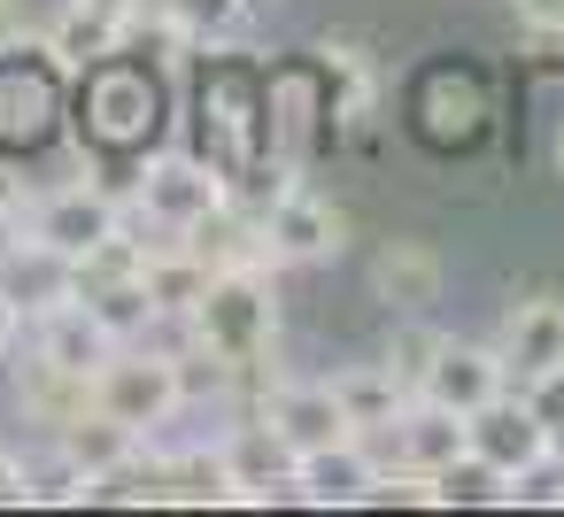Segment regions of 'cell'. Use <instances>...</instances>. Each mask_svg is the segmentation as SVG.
<instances>
[{
  "mask_svg": "<svg viewBox=\"0 0 564 517\" xmlns=\"http://www.w3.org/2000/svg\"><path fill=\"white\" fill-rule=\"evenodd\" d=\"M279 271L271 263H232V271H209L202 301L186 309V340L217 348L225 363H240V378H256L271 355H279Z\"/></svg>",
  "mask_w": 564,
  "mask_h": 517,
  "instance_id": "cell-1",
  "label": "cell"
},
{
  "mask_svg": "<svg viewBox=\"0 0 564 517\" xmlns=\"http://www.w3.org/2000/svg\"><path fill=\"white\" fill-rule=\"evenodd\" d=\"M0 232H32V240H47V248H63L70 263L94 248V240H109V232H124V201L109 194V186H9V201H0Z\"/></svg>",
  "mask_w": 564,
  "mask_h": 517,
  "instance_id": "cell-2",
  "label": "cell"
},
{
  "mask_svg": "<svg viewBox=\"0 0 564 517\" xmlns=\"http://www.w3.org/2000/svg\"><path fill=\"white\" fill-rule=\"evenodd\" d=\"M94 409L101 417H117V425H132L140 440H155L178 409H186V394H178V363H171V348H148V340H124L101 371H94Z\"/></svg>",
  "mask_w": 564,
  "mask_h": 517,
  "instance_id": "cell-3",
  "label": "cell"
},
{
  "mask_svg": "<svg viewBox=\"0 0 564 517\" xmlns=\"http://www.w3.org/2000/svg\"><path fill=\"white\" fill-rule=\"evenodd\" d=\"M232 201V178L209 163V155H148L140 163V186H132V209L163 232V240H186L209 209H225Z\"/></svg>",
  "mask_w": 564,
  "mask_h": 517,
  "instance_id": "cell-4",
  "label": "cell"
},
{
  "mask_svg": "<svg viewBox=\"0 0 564 517\" xmlns=\"http://www.w3.org/2000/svg\"><path fill=\"white\" fill-rule=\"evenodd\" d=\"M78 78H86V140L109 147V155H140L148 132H155V117H163L155 78L148 70H124L117 55L94 63V70H78Z\"/></svg>",
  "mask_w": 564,
  "mask_h": 517,
  "instance_id": "cell-5",
  "label": "cell"
},
{
  "mask_svg": "<svg viewBox=\"0 0 564 517\" xmlns=\"http://www.w3.org/2000/svg\"><path fill=\"white\" fill-rule=\"evenodd\" d=\"M263 248H271V263L279 271H302V263H333L340 248H348V217L325 201V194H310L302 178H286L263 209Z\"/></svg>",
  "mask_w": 564,
  "mask_h": 517,
  "instance_id": "cell-6",
  "label": "cell"
},
{
  "mask_svg": "<svg viewBox=\"0 0 564 517\" xmlns=\"http://www.w3.org/2000/svg\"><path fill=\"white\" fill-rule=\"evenodd\" d=\"M63 63L47 40H17L9 55H0V140H47V117H55V94H63Z\"/></svg>",
  "mask_w": 564,
  "mask_h": 517,
  "instance_id": "cell-7",
  "label": "cell"
},
{
  "mask_svg": "<svg viewBox=\"0 0 564 517\" xmlns=\"http://www.w3.org/2000/svg\"><path fill=\"white\" fill-rule=\"evenodd\" d=\"M256 417L294 448V463H302V455H325V448H340V440H356V425H348L333 378H279V386L256 402Z\"/></svg>",
  "mask_w": 564,
  "mask_h": 517,
  "instance_id": "cell-8",
  "label": "cell"
},
{
  "mask_svg": "<svg viewBox=\"0 0 564 517\" xmlns=\"http://www.w3.org/2000/svg\"><path fill=\"white\" fill-rule=\"evenodd\" d=\"M148 9H155V0H63L55 24H47V47H55V63L78 78V70H94V63H109V55L148 24Z\"/></svg>",
  "mask_w": 564,
  "mask_h": 517,
  "instance_id": "cell-9",
  "label": "cell"
},
{
  "mask_svg": "<svg viewBox=\"0 0 564 517\" xmlns=\"http://www.w3.org/2000/svg\"><path fill=\"white\" fill-rule=\"evenodd\" d=\"M549 440H556V432H549V417L525 402V386H502V394H487V402L464 417V448H471V455H487L502 479H510V471H525Z\"/></svg>",
  "mask_w": 564,
  "mask_h": 517,
  "instance_id": "cell-10",
  "label": "cell"
},
{
  "mask_svg": "<svg viewBox=\"0 0 564 517\" xmlns=\"http://www.w3.org/2000/svg\"><path fill=\"white\" fill-rule=\"evenodd\" d=\"M0 301H17L24 324H32V317L78 301V263L63 248L32 240V232H0Z\"/></svg>",
  "mask_w": 564,
  "mask_h": 517,
  "instance_id": "cell-11",
  "label": "cell"
},
{
  "mask_svg": "<svg viewBox=\"0 0 564 517\" xmlns=\"http://www.w3.org/2000/svg\"><path fill=\"white\" fill-rule=\"evenodd\" d=\"M510 386H533L549 371H564V301L556 294H533V301H510L502 317V340H495Z\"/></svg>",
  "mask_w": 564,
  "mask_h": 517,
  "instance_id": "cell-12",
  "label": "cell"
},
{
  "mask_svg": "<svg viewBox=\"0 0 564 517\" xmlns=\"http://www.w3.org/2000/svg\"><path fill=\"white\" fill-rule=\"evenodd\" d=\"M510 386V371H502V355H495V340H448L441 332V348H433V371H425V402H448V409H479L487 394H502Z\"/></svg>",
  "mask_w": 564,
  "mask_h": 517,
  "instance_id": "cell-13",
  "label": "cell"
},
{
  "mask_svg": "<svg viewBox=\"0 0 564 517\" xmlns=\"http://www.w3.org/2000/svg\"><path fill=\"white\" fill-rule=\"evenodd\" d=\"M32 355L55 363V371H70V378H94V371L117 355V340H109V324H101L86 301H63V309L32 317Z\"/></svg>",
  "mask_w": 564,
  "mask_h": 517,
  "instance_id": "cell-14",
  "label": "cell"
},
{
  "mask_svg": "<svg viewBox=\"0 0 564 517\" xmlns=\"http://www.w3.org/2000/svg\"><path fill=\"white\" fill-rule=\"evenodd\" d=\"M371 471H379L371 440H340V448H325V455H302V463H294V502H317V509H364Z\"/></svg>",
  "mask_w": 564,
  "mask_h": 517,
  "instance_id": "cell-15",
  "label": "cell"
},
{
  "mask_svg": "<svg viewBox=\"0 0 564 517\" xmlns=\"http://www.w3.org/2000/svg\"><path fill=\"white\" fill-rule=\"evenodd\" d=\"M371 294L394 309V317H425L441 301V255L425 240H387L371 255Z\"/></svg>",
  "mask_w": 564,
  "mask_h": 517,
  "instance_id": "cell-16",
  "label": "cell"
},
{
  "mask_svg": "<svg viewBox=\"0 0 564 517\" xmlns=\"http://www.w3.org/2000/svg\"><path fill=\"white\" fill-rule=\"evenodd\" d=\"M387 455L410 463V471H441V463H456V455H464V409L410 394V409H402L394 432H387Z\"/></svg>",
  "mask_w": 564,
  "mask_h": 517,
  "instance_id": "cell-17",
  "label": "cell"
},
{
  "mask_svg": "<svg viewBox=\"0 0 564 517\" xmlns=\"http://www.w3.org/2000/svg\"><path fill=\"white\" fill-rule=\"evenodd\" d=\"M225 463H232V479H240V502L294 494V448H286L263 417H248V425L225 432Z\"/></svg>",
  "mask_w": 564,
  "mask_h": 517,
  "instance_id": "cell-18",
  "label": "cell"
},
{
  "mask_svg": "<svg viewBox=\"0 0 564 517\" xmlns=\"http://www.w3.org/2000/svg\"><path fill=\"white\" fill-rule=\"evenodd\" d=\"M333 394H340V409H348L356 440H387V432H394V417L410 409V394L394 386V371H387V363H348V371H333Z\"/></svg>",
  "mask_w": 564,
  "mask_h": 517,
  "instance_id": "cell-19",
  "label": "cell"
},
{
  "mask_svg": "<svg viewBox=\"0 0 564 517\" xmlns=\"http://www.w3.org/2000/svg\"><path fill=\"white\" fill-rule=\"evenodd\" d=\"M140 286H148V301L163 309V324H186V309H194L202 286H209V263H202L186 240H155L148 263H140Z\"/></svg>",
  "mask_w": 564,
  "mask_h": 517,
  "instance_id": "cell-20",
  "label": "cell"
},
{
  "mask_svg": "<svg viewBox=\"0 0 564 517\" xmlns=\"http://www.w3.org/2000/svg\"><path fill=\"white\" fill-rule=\"evenodd\" d=\"M240 502V479L225 463V440L217 448H171V509H232Z\"/></svg>",
  "mask_w": 564,
  "mask_h": 517,
  "instance_id": "cell-21",
  "label": "cell"
},
{
  "mask_svg": "<svg viewBox=\"0 0 564 517\" xmlns=\"http://www.w3.org/2000/svg\"><path fill=\"white\" fill-rule=\"evenodd\" d=\"M155 24L178 47H225L248 32V0H155Z\"/></svg>",
  "mask_w": 564,
  "mask_h": 517,
  "instance_id": "cell-22",
  "label": "cell"
},
{
  "mask_svg": "<svg viewBox=\"0 0 564 517\" xmlns=\"http://www.w3.org/2000/svg\"><path fill=\"white\" fill-rule=\"evenodd\" d=\"M17 394H24V409H32L40 425H70L78 409H94V378H70V371H55V363H40V355L17 363Z\"/></svg>",
  "mask_w": 564,
  "mask_h": 517,
  "instance_id": "cell-23",
  "label": "cell"
},
{
  "mask_svg": "<svg viewBox=\"0 0 564 517\" xmlns=\"http://www.w3.org/2000/svg\"><path fill=\"white\" fill-rule=\"evenodd\" d=\"M55 448H63L86 479H101L117 455H132V448H140V432H132V425H117V417H101V409H78L70 425H55Z\"/></svg>",
  "mask_w": 564,
  "mask_h": 517,
  "instance_id": "cell-24",
  "label": "cell"
},
{
  "mask_svg": "<svg viewBox=\"0 0 564 517\" xmlns=\"http://www.w3.org/2000/svg\"><path fill=\"white\" fill-rule=\"evenodd\" d=\"M433 502H441V509H502V502H510V479H502L487 455L464 448L456 463L433 471Z\"/></svg>",
  "mask_w": 564,
  "mask_h": 517,
  "instance_id": "cell-25",
  "label": "cell"
},
{
  "mask_svg": "<svg viewBox=\"0 0 564 517\" xmlns=\"http://www.w3.org/2000/svg\"><path fill=\"white\" fill-rule=\"evenodd\" d=\"M86 309L109 324V340L124 348V340H148L155 324H163V309L148 301V286L140 278H124V286H101V294H86Z\"/></svg>",
  "mask_w": 564,
  "mask_h": 517,
  "instance_id": "cell-26",
  "label": "cell"
},
{
  "mask_svg": "<svg viewBox=\"0 0 564 517\" xmlns=\"http://www.w3.org/2000/svg\"><path fill=\"white\" fill-rule=\"evenodd\" d=\"M171 363H178V394H186V409H194V402H225L232 386H248V378H240V363H225V355H217V348H202V340L171 348Z\"/></svg>",
  "mask_w": 564,
  "mask_h": 517,
  "instance_id": "cell-27",
  "label": "cell"
},
{
  "mask_svg": "<svg viewBox=\"0 0 564 517\" xmlns=\"http://www.w3.org/2000/svg\"><path fill=\"white\" fill-rule=\"evenodd\" d=\"M433 348H441V332L425 324V317H402L394 332H387V371H394V386L402 394H425V371H433Z\"/></svg>",
  "mask_w": 564,
  "mask_h": 517,
  "instance_id": "cell-28",
  "label": "cell"
},
{
  "mask_svg": "<svg viewBox=\"0 0 564 517\" xmlns=\"http://www.w3.org/2000/svg\"><path fill=\"white\" fill-rule=\"evenodd\" d=\"M24 502H32V509H70V502H94V479L55 448V455L24 463Z\"/></svg>",
  "mask_w": 564,
  "mask_h": 517,
  "instance_id": "cell-29",
  "label": "cell"
},
{
  "mask_svg": "<svg viewBox=\"0 0 564 517\" xmlns=\"http://www.w3.org/2000/svg\"><path fill=\"white\" fill-rule=\"evenodd\" d=\"M325 86H340V94L325 101L340 124H364V117H371V63H364L356 47H325Z\"/></svg>",
  "mask_w": 564,
  "mask_h": 517,
  "instance_id": "cell-30",
  "label": "cell"
},
{
  "mask_svg": "<svg viewBox=\"0 0 564 517\" xmlns=\"http://www.w3.org/2000/svg\"><path fill=\"white\" fill-rule=\"evenodd\" d=\"M502 509H564V448L549 440L525 471H510V502Z\"/></svg>",
  "mask_w": 564,
  "mask_h": 517,
  "instance_id": "cell-31",
  "label": "cell"
},
{
  "mask_svg": "<svg viewBox=\"0 0 564 517\" xmlns=\"http://www.w3.org/2000/svg\"><path fill=\"white\" fill-rule=\"evenodd\" d=\"M394 502H402V509H441V502H433V471H410V463H394V455H387V463L371 471L364 509H394Z\"/></svg>",
  "mask_w": 564,
  "mask_h": 517,
  "instance_id": "cell-32",
  "label": "cell"
},
{
  "mask_svg": "<svg viewBox=\"0 0 564 517\" xmlns=\"http://www.w3.org/2000/svg\"><path fill=\"white\" fill-rule=\"evenodd\" d=\"M510 9H518L525 40H541V47H556V40H564V0H510Z\"/></svg>",
  "mask_w": 564,
  "mask_h": 517,
  "instance_id": "cell-33",
  "label": "cell"
},
{
  "mask_svg": "<svg viewBox=\"0 0 564 517\" xmlns=\"http://www.w3.org/2000/svg\"><path fill=\"white\" fill-rule=\"evenodd\" d=\"M525 402L549 417V432H564V371H549V378H533L525 386Z\"/></svg>",
  "mask_w": 564,
  "mask_h": 517,
  "instance_id": "cell-34",
  "label": "cell"
},
{
  "mask_svg": "<svg viewBox=\"0 0 564 517\" xmlns=\"http://www.w3.org/2000/svg\"><path fill=\"white\" fill-rule=\"evenodd\" d=\"M17 340H24V309H17V301H0V363L17 355Z\"/></svg>",
  "mask_w": 564,
  "mask_h": 517,
  "instance_id": "cell-35",
  "label": "cell"
},
{
  "mask_svg": "<svg viewBox=\"0 0 564 517\" xmlns=\"http://www.w3.org/2000/svg\"><path fill=\"white\" fill-rule=\"evenodd\" d=\"M24 40V0H0V55Z\"/></svg>",
  "mask_w": 564,
  "mask_h": 517,
  "instance_id": "cell-36",
  "label": "cell"
},
{
  "mask_svg": "<svg viewBox=\"0 0 564 517\" xmlns=\"http://www.w3.org/2000/svg\"><path fill=\"white\" fill-rule=\"evenodd\" d=\"M0 502H24V463L0 448Z\"/></svg>",
  "mask_w": 564,
  "mask_h": 517,
  "instance_id": "cell-37",
  "label": "cell"
},
{
  "mask_svg": "<svg viewBox=\"0 0 564 517\" xmlns=\"http://www.w3.org/2000/svg\"><path fill=\"white\" fill-rule=\"evenodd\" d=\"M263 9H279V0H248V16H263Z\"/></svg>",
  "mask_w": 564,
  "mask_h": 517,
  "instance_id": "cell-38",
  "label": "cell"
},
{
  "mask_svg": "<svg viewBox=\"0 0 564 517\" xmlns=\"http://www.w3.org/2000/svg\"><path fill=\"white\" fill-rule=\"evenodd\" d=\"M556 170H564V124H556Z\"/></svg>",
  "mask_w": 564,
  "mask_h": 517,
  "instance_id": "cell-39",
  "label": "cell"
}]
</instances>
